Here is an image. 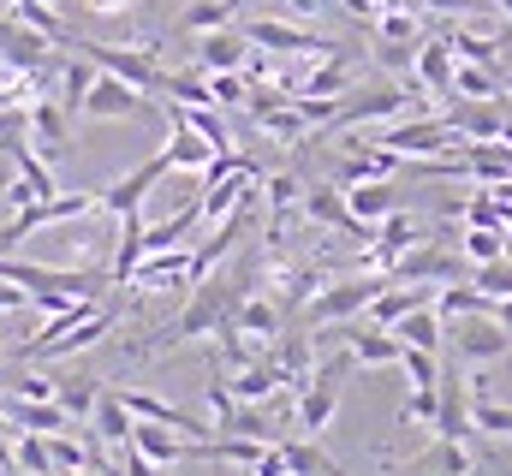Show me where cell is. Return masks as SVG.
<instances>
[{
  "label": "cell",
  "mask_w": 512,
  "mask_h": 476,
  "mask_svg": "<svg viewBox=\"0 0 512 476\" xmlns=\"http://www.w3.org/2000/svg\"><path fill=\"white\" fill-rule=\"evenodd\" d=\"M155 108V96H143L137 84L126 78H114V72H96V84H90V96H84V119H137Z\"/></svg>",
  "instance_id": "obj_8"
},
{
  "label": "cell",
  "mask_w": 512,
  "mask_h": 476,
  "mask_svg": "<svg viewBox=\"0 0 512 476\" xmlns=\"http://www.w3.org/2000/svg\"><path fill=\"white\" fill-rule=\"evenodd\" d=\"M54 399L66 405L72 423H90V411H96V399H102V381H96V375H60Z\"/></svg>",
  "instance_id": "obj_31"
},
{
  "label": "cell",
  "mask_w": 512,
  "mask_h": 476,
  "mask_svg": "<svg viewBox=\"0 0 512 476\" xmlns=\"http://www.w3.org/2000/svg\"><path fill=\"white\" fill-rule=\"evenodd\" d=\"M441 411H435V423H429V435L435 441H471L477 435V423H471V399H465V375L459 369H447L441 363Z\"/></svg>",
  "instance_id": "obj_12"
},
{
  "label": "cell",
  "mask_w": 512,
  "mask_h": 476,
  "mask_svg": "<svg viewBox=\"0 0 512 476\" xmlns=\"http://www.w3.org/2000/svg\"><path fill=\"white\" fill-rule=\"evenodd\" d=\"M66 48L90 54L102 72L126 78V84H137L143 96H155V102H161V84H167V72L155 66V54H149V48H108V42H90V36H66Z\"/></svg>",
  "instance_id": "obj_5"
},
{
  "label": "cell",
  "mask_w": 512,
  "mask_h": 476,
  "mask_svg": "<svg viewBox=\"0 0 512 476\" xmlns=\"http://www.w3.org/2000/svg\"><path fill=\"white\" fill-rule=\"evenodd\" d=\"M453 72H459V54H453V42L435 30V36H423L417 42V66H411V78L429 90V96H453Z\"/></svg>",
  "instance_id": "obj_13"
},
{
  "label": "cell",
  "mask_w": 512,
  "mask_h": 476,
  "mask_svg": "<svg viewBox=\"0 0 512 476\" xmlns=\"http://www.w3.org/2000/svg\"><path fill=\"white\" fill-rule=\"evenodd\" d=\"M280 453H286L292 476H346L334 465V453L316 447V435H280Z\"/></svg>",
  "instance_id": "obj_25"
},
{
  "label": "cell",
  "mask_w": 512,
  "mask_h": 476,
  "mask_svg": "<svg viewBox=\"0 0 512 476\" xmlns=\"http://www.w3.org/2000/svg\"><path fill=\"white\" fill-rule=\"evenodd\" d=\"M399 375H405L411 387H441V352L405 346V352H399Z\"/></svg>",
  "instance_id": "obj_37"
},
{
  "label": "cell",
  "mask_w": 512,
  "mask_h": 476,
  "mask_svg": "<svg viewBox=\"0 0 512 476\" xmlns=\"http://www.w3.org/2000/svg\"><path fill=\"white\" fill-rule=\"evenodd\" d=\"M233 322H239L251 340L274 346V340H280V322H286V304H280V298H268V292H251V298L233 310Z\"/></svg>",
  "instance_id": "obj_23"
},
{
  "label": "cell",
  "mask_w": 512,
  "mask_h": 476,
  "mask_svg": "<svg viewBox=\"0 0 512 476\" xmlns=\"http://www.w3.org/2000/svg\"><path fill=\"white\" fill-rule=\"evenodd\" d=\"M507 90H512V78H507Z\"/></svg>",
  "instance_id": "obj_53"
},
{
  "label": "cell",
  "mask_w": 512,
  "mask_h": 476,
  "mask_svg": "<svg viewBox=\"0 0 512 476\" xmlns=\"http://www.w3.org/2000/svg\"><path fill=\"white\" fill-rule=\"evenodd\" d=\"M90 12H131V0H84Z\"/></svg>",
  "instance_id": "obj_50"
},
{
  "label": "cell",
  "mask_w": 512,
  "mask_h": 476,
  "mask_svg": "<svg viewBox=\"0 0 512 476\" xmlns=\"http://www.w3.org/2000/svg\"><path fill=\"white\" fill-rule=\"evenodd\" d=\"M393 274H376V268H364V274H352V280H334V286H322L304 310H298V322L310 328V334H322V328H340V322H352V316H364L370 304H376V292H382Z\"/></svg>",
  "instance_id": "obj_2"
},
{
  "label": "cell",
  "mask_w": 512,
  "mask_h": 476,
  "mask_svg": "<svg viewBox=\"0 0 512 476\" xmlns=\"http://www.w3.org/2000/svg\"><path fill=\"white\" fill-rule=\"evenodd\" d=\"M251 476H292V465H286V453H280V441H274V447H268V453H262V459L251 465Z\"/></svg>",
  "instance_id": "obj_45"
},
{
  "label": "cell",
  "mask_w": 512,
  "mask_h": 476,
  "mask_svg": "<svg viewBox=\"0 0 512 476\" xmlns=\"http://www.w3.org/2000/svg\"><path fill=\"white\" fill-rule=\"evenodd\" d=\"M489 316H495V322L512 334V298H495V304H489Z\"/></svg>",
  "instance_id": "obj_49"
},
{
  "label": "cell",
  "mask_w": 512,
  "mask_h": 476,
  "mask_svg": "<svg viewBox=\"0 0 512 476\" xmlns=\"http://www.w3.org/2000/svg\"><path fill=\"white\" fill-rule=\"evenodd\" d=\"M12 471H42V476H54L48 435H30V429H18V441H12Z\"/></svg>",
  "instance_id": "obj_34"
},
{
  "label": "cell",
  "mask_w": 512,
  "mask_h": 476,
  "mask_svg": "<svg viewBox=\"0 0 512 476\" xmlns=\"http://www.w3.org/2000/svg\"><path fill=\"white\" fill-rule=\"evenodd\" d=\"M233 18H239V0H191V6L179 12V30L203 36V30H227Z\"/></svg>",
  "instance_id": "obj_32"
},
{
  "label": "cell",
  "mask_w": 512,
  "mask_h": 476,
  "mask_svg": "<svg viewBox=\"0 0 512 476\" xmlns=\"http://www.w3.org/2000/svg\"><path fill=\"white\" fill-rule=\"evenodd\" d=\"M393 334H399V346L441 352V346H447V316H441L435 304H417V310H405V316L393 322Z\"/></svg>",
  "instance_id": "obj_21"
},
{
  "label": "cell",
  "mask_w": 512,
  "mask_h": 476,
  "mask_svg": "<svg viewBox=\"0 0 512 476\" xmlns=\"http://www.w3.org/2000/svg\"><path fill=\"white\" fill-rule=\"evenodd\" d=\"M167 173H173V161H167V155H149L143 167H131L126 179L102 185V215H114V221H120V215H137V209H143V197H149Z\"/></svg>",
  "instance_id": "obj_11"
},
{
  "label": "cell",
  "mask_w": 512,
  "mask_h": 476,
  "mask_svg": "<svg viewBox=\"0 0 512 476\" xmlns=\"http://www.w3.org/2000/svg\"><path fill=\"white\" fill-rule=\"evenodd\" d=\"M274 280H280V304H286V310H304V304L322 292V262H292V268H280Z\"/></svg>",
  "instance_id": "obj_28"
},
{
  "label": "cell",
  "mask_w": 512,
  "mask_h": 476,
  "mask_svg": "<svg viewBox=\"0 0 512 476\" xmlns=\"http://www.w3.org/2000/svg\"><path fill=\"white\" fill-rule=\"evenodd\" d=\"M161 155L173 161V173H203L221 149L203 137V131H191V125H179V119H167V143H161Z\"/></svg>",
  "instance_id": "obj_17"
},
{
  "label": "cell",
  "mask_w": 512,
  "mask_h": 476,
  "mask_svg": "<svg viewBox=\"0 0 512 476\" xmlns=\"http://www.w3.org/2000/svg\"><path fill=\"white\" fill-rule=\"evenodd\" d=\"M495 0H423V12H435V18H459V12H489Z\"/></svg>",
  "instance_id": "obj_44"
},
{
  "label": "cell",
  "mask_w": 512,
  "mask_h": 476,
  "mask_svg": "<svg viewBox=\"0 0 512 476\" xmlns=\"http://www.w3.org/2000/svg\"><path fill=\"white\" fill-rule=\"evenodd\" d=\"M54 387H60V375H48V369L12 375V399H54Z\"/></svg>",
  "instance_id": "obj_43"
},
{
  "label": "cell",
  "mask_w": 512,
  "mask_h": 476,
  "mask_svg": "<svg viewBox=\"0 0 512 476\" xmlns=\"http://www.w3.org/2000/svg\"><path fill=\"white\" fill-rule=\"evenodd\" d=\"M30 137H36V155H42V161L66 155V143H72V114L60 108V96H30Z\"/></svg>",
  "instance_id": "obj_14"
},
{
  "label": "cell",
  "mask_w": 512,
  "mask_h": 476,
  "mask_svg": "<svg viewBox=\"0 0 512 476\" xmlns=\"http://www.w3.org/2000/svg\"><path fill=\"white\" fill-rule=\"evenodd\" d=\"M387 274L393 280H435V286H447V280H471V262L459 250H447V244H411Z\"/></svg>",
  "instance_id": "obj_7"
},
{
  "label": "cell",
  "mask_w": 512,
  "mask_h": 476,
  "mask_svg": "<svg viewBox=\"0 0 512 476\" xmlns=\"http://www.w3.org/2000/svg\"><path fill=\"white\" fill-rule=\"evenodd\" d=\"M471 423H477V435L512 441V405H501L489 393V375H471Z\"/></svg>",
  "instance_id": "obj_24"
},
{
  "label": "cell",
  "mask_w": 512,
  "mask_h": 476,
  "mask_svg": "<svg viewBox=\"0 0 512 476\" xmlns=\"http://www.w3.org/2000/svg\"><path fill=\"white\" fill-rule=\"evenodd\" d=\"M340 6H346L358 24H370V18H376V0H340Z\"/></svg>",
  "instance_id": "obj_47"
},
{
  "label": "cell",
  "mask_w": 512,
  "mask_h": 476,
  "mask_svg": "<svg viewBox=\"0 0 512 476\" xmlns=\"http://www.w3.org/2000/svg\"><path fill=\"white\" fill-rule=\"evenodd\" d=\"M507 84L495 78V66H471V60H459V72H453V102H495Z\"/></svg>",
  "instance_id": "obj_30"
},
{
  "label": "cell",
  "mask_w": 512,
  "mask_h": 476,
  "mask_svg": "<svg viewBox=\"0 0 512 476\" xmlns=\"http://www.w3.org/2000/svg\"><path fill=\"white\" fill-rule=\"evenodd\" d=\"M334 411H340V387H334V381H304V387H298V405H292V429L322 441L328 423H334Z\"/></svg>",
  "instance_id": "obj_15"
},
{
  "label": "cell",
  "mask_w": 512,
  "mask_h": 476,
  "mask_svg": "<svg viewBox=\"0 0 512 476\" xmlns=\"http://www.w3.org/2000/svg\"><path fill=\"white\" fill-rule=\"evenodd\" d=\"M435 411H441V393H435V387H411V399L399 405V417H393V423H399V429H429V423H435Z\"/></svg>",
  "instance_id": "obj_38"
},
{
  "label": "cell",
  "mask_w": 512,
  "mask_h": 476,
  "mask_svg": "<svg viewBox=\"0 0 512 476\" xmlns=\"http://www.w3.org/2000/svg\"><path fill=\"white\" fill-rule=\"evenodd\" d=\"M209 96H215V108H245L251 78L245 72H209Z\"/></svg>",
  "instance_id": "obj_39"
},
{
  "label": "cell",
  "mask_w": 512,
  "mask_h": 476,
  "mask_svg": "<svg viewBox=\"0 0 512 476\" xmlns=\"http://www.w3.org/2000/svg\"><path fill=\"white\" fill-rule=\"evenodd\" d=\"M447 328H453L447 340H453V357H459V363H501V357L512 352V334L489 316V310H483V316H453Z\"/></svg>",
  "instance_id": "obj_6"
},
{
  "label": "cell",
  "mask_w": 512,
  "mask_h": 476,
  "mask_svg": "<svg viewBox=\"0 0 512 476\" xmlns=\"http://www.w3.org/2000/svg\"><path fill=\"white\" fill-rule=\"evenodd\" d=\"M131 423H137V417L126 411V399H120L114 387H102V399H96V411H90V435L120 453V447H131Z\"/></svg>",
  "instance_id": "obj_20"
},
{
  "label": "cell",
  "mask_w": 512,
  "mask_h": 476,
  "mask_svg": "<svg viewBox=\"0 0 512 476\" xmlns=\"http://www.w3.org/2000/svg\"><path fill=\"white\" fill-rule=\"evenodd\" d=\"M256 125L274 137V143H304L310 137V125H304V114L292 108V102H280V108H268V114H256Z\"/></svg>",
  "instance_id": "obj_35"
},
{
  "label": "cell",
  "mask_w": 512,
  "mask_h": 476,
  "mask_svg": "<svg viewBox=\"0 0 512 476\" xmlns=\"http://www.w3.org/2000/svg\"><path fill=\"white\" fill-rule=\"evenodd\" d=\"M346 209L358 215V221H382V215H393V209H405L399 203V179H364V185H346Z\"/></svg>",
  "instance_id": "obj_22"
},
{
  "label": "cell",
  "mask_w": 512,
  "mask_h": 476,
  "mask_svg": "<svg viewBox=\"0 0 512 476\" xmlns=\"http://www.w3.org/2000/svg\"><path fill=\"white\" fill-rule=\"evenodd\" d=\"M370 36H387V42H423V6H382L370 18Z\"/></svg>",
  "instance_id": "obj_29"
},
{
  "label": "cell",
  "mask_w": 512,
  "mask_h": 476,
  "mask_svg": "<svg viewBox=\"0 0 512 476\" xmlns=\"http://www.w3.org/2000/svg\"><path fill=\"white\" fill-rule=\"evenodd\" d=\"M96 72H102V66H96L90 54H78V48H72V60H60V108H66V114H78V108H84V96H90Z\"/></svg>",
  "instance_id": "obj_27"
},
{
  "label": "cell",
  "mask_w": 512,
  "mask_h": 476,
  "mask_svg": "<svg viewBox=\"0 0 512 476\" xmlns=\"http://www.w3.org/2000/svg\"><path fill=\"white\" fill-rule=\"evenodd\" d=\"M12 310H30V292L18 280H0V316H12Z\"/></svg>",
  "instance_id": "obj_46"
},
{
  "label": "cell",
  "mask_w": 512,
  "mask_h": 476,
  "mask_svg": "<svg viewBox=\"0 0 512 476\" xmlns=\"http://www.w3.org/2000/svg\"><path fill=\"white\" fill-rule=\"evenodd\" d=\"M126 286H137V292H179V286H191V244H173V250H143Z\"/></svg>",
  "instance_id": "obj_10"
},
{
  "label": "cell",
  "mask_w": 512,
  "mask_h": 476,
  "mask_svg": "<svg viewBox=\"0 0 512 476\" xmlns=\"http://www.w3.org/2000/svg\"><path fill=\"white\" fill-rule=\"evenodd\" d=\"M6 250H12V244H6V238H0V256H6Z\"/></svg>",
  "instance_id": "obj_52"
},
{
  "label": "cell",
  "mask_w": 512,
  "mask_h": 476,
  "mask_svg": "<svg viewBox=\"0 0 512 476\" xmlns=\"http://www.w3.org/2000/svg\"><path fill=\"white\" fill-rule=\"evenodd\" d=\"M423 465H429L435 476H471L477 471V453H471V441H435Z\"/></svg>",
  "instance_id": "obj_33"
},
{
  "label": "cell",
  "mask_w": 512,
  "mask_h": 476,
  "mask_svg": "<svg viewBox=\"0 0 512 476\" xmlns=\"http://www.w3.org/2000/svg\"><path fill=\"white\" fill-rule=\"evenodd\" d=\"M114 328H120V304H96L90 316L66 322L60 334L24 340V346H18V357H78V352H90V346H102V340H108Z\"/></svg>",
  "instance_id": "obj_3"
},
{
  "label": "cell",
  "mask_w": 512,
  "mask_h": 476,
  "mask_svg": "<svg viewBox=\"0 0 512 476\" xmlns=\"http://www.w3.org/2000/svg\"><path fill=\"white\" fill-rule=\"evenodd\" d=\"M376 143H387L393 155H405V161H423V155H447V149H459V131L447 125V114H405L393 119L387 131H370Z\"/></svg>",
  "instance_id": "obj_4"
},
{
  "label": "cell",
  "mask_w": 512,
  "mask_h": 476,
  "mask_svg": "<svg viewBox=\"0 0 512 476\" xmlns=\"http://www.w3.org/2000/svg\"><path fill=\"white\" fill-rule=\"evenodd\" d=\"M251 60V36L245 30H203V42H197V72H239Z\"/></svg>",
  "instance_id": "obj_16"
},
{
  "label": "cell",
  "mask_w": 512,
  "mask_h": 476,
  "mask_svg": "<svg viewBox=\"0 0 512 476\" xmlns=\"http://www.w3.org/2000/svg\"><path fill=\"white\" fill-rule=\"evenodd\" d=\"M507 227H471V233L459 238V256L477 268V262H495V256H507Z\"/></svg>",
  "instance_id": "obj_36"
},
{
  "label": "cell",
  "mask_w": 512,
  "mask_h": 476,
  "mask_svg": "<svg viewBox=\"0 0 512 476\" xmlns=\"http://www.w3.org/2000/svg\"><path fill=\"white\" fill-rule=\"evenodd\" d=\"M298 215H304L310 227H322V233H340V227L352 221V209H346V185H340V179H334V185H304Z\"/></svg>",
  "instance_id": "obj_19"
},
{
  "label": "cell",
  "mask_w": 512,
  "mask_h": 476,
  "mask_svg": "<svg viewBox=\"0 0 512 476\" xmlns=\"http://www.w3.org/2000/svg\"><path fill=\"white\" fill-rule=\"evenodd\" d=\"M0 352H6V346H0Z\"/></svg>",
  "instance_id": "obj_54"
},
{
  "label": "cell",
  "mask_w": 512,
  "mask_h": 476,
  "mask_svg": "<svg viewBox=\"0 0 512 476\" xmlns=\"http://www.w3.org/2000/svg\"><path fill=\"white\" fill-rule=\"evenodd\" d=\"M447 125L459 131V143H483V137L507 131V108H501V96L495 102H459V108H447Z\"/></svg>",
  "instance_id": "obj_18"
},
{
  "label": "cell",
  "mask_w": 512,
  "mask_h": 476,
  "mask_svg": "<svg viewBox=\"0 0 512 476\" xmlns=\"http://www.w3.org/2000/svg\"><path fill=\"white\" fill-rule=\"evenodd\" d=\"M370 54H376V66L393 72V78H405V72L417 66V42H387V36H376V48H370Z\"/></svg>",
  "instance_id": "obj_41"
},
{
  "label": "cell",
  "mask_w": 512,
  "mask_h": 476,
  "mask_svg": "<svg viewBox=\"0 0 512 476\" xmlns=\"http://www.w3.org/2000/svg\"><path fill=\"white\" fill-rule=\"evenodd\" d=\"M328 6H340V0H292L298 18H316V12H328Z\"/></svg>",
  "instance_id": "obj_48"
},
{
  "label": "cell",
  "mask_w": 512,
  "mask_h": 476,
  "mask_svg": "<svg viewBox=\"0 0 512 476\" xmlns=\"http://www.w3.org/2000/svg\"><path fill=\"white\" fill-rule=\"evenodd\" d=\"M495 12H501V18H512V0H495Z\"/></svg>",
  "instance_id": "obj_51"
},
{
  "label": "cell",
  "mask_w": 512,
  "mask_h": 476,
  "mask_svg": "<svg viewBox=\"0 0 512 476\" xmlns=\"http://www.w3.org/2000/svg\"><path fill=\"white\" fill-rule=\"evenodd\" d=\"M441 36H447L453 54L471 60V66H501V54H507V36H483V30H459V24H447Z\"/></svg>",
  "instance_id": "obj_26"
},
{
  "label": "cell",
  "mask_w": 512,
  "mask_h": 476,
  "mask_svg": "<svg viewBox=\"0 0 512 476\" xmlns=\"http://www.w3.org/2000/svg\"><path fill=\"white\" fill-rule=\"evenodd\" d=\"M48 453H54V471H84L90 465V441H72V429L48 435Z\"/></svg>",
  "instance_id": "obj_40"
},
{
  "label": "cell",
  "mask_w": 512,
  "mask_h": 476,
  "mask_svg": "<svg viewBox=\"0 0 512 476\" xmlns=\"http://www.w3.org/2000/svg\"><path fill=\"white\" fill-rule=\"evenodd\" d=\"M245 36H251L256 48H268V54H304V60L340 54L328 36H316V30H298V24H286V18H251V24H245Z\"/></svg>",
  "instance_id": "obj_9"
},
{
  "label": "cell",
  "mask_w": 512,
  "mask_h": 476,
  "mask_svg": "<svg viewBox=\"0 0 512 476\" xmlns=\"http://www.w3.org/2000/svg\"><path fill=\"white\" fill-rule=\"evenodd\" d=\"M471 280H477L489 298H512V262H507V256H495V262H477V268H471Z\"/></svg>",
  "instance_id": "obj_42"
},
{
  "label": "cell",
  "mask_w": 512,
  "mask_h": 476,
  "mask_svg": "<svg viewBox=\"0 0 512 476\" xmlns=\"http://www.w3.org/2000/svg\"><path fill=\"white\" fill-rule=\"evenodd\" d=\"M256 292V268H239L233 280L227 274H209V280H197L191 286V298H185V310L161 328V334H149V340H137L126 346L131 357H155V352H173V346H185V340H209L245 298Z\"/></svg>",
  "instance_id": "obj_1"
}]
</instances>
